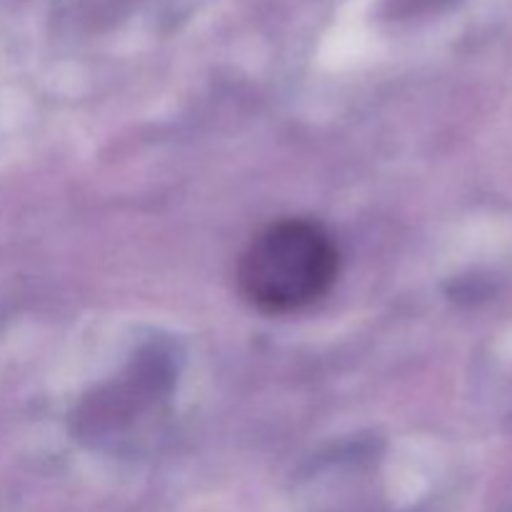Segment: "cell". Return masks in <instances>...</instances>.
Wrapping results in <instances>:
<instances>
[{
    "label": "cell",
    "instance_id": "obj_1",
    "mask_svg": "<svg viewBox=\"0 0 512 512\" xmlns=\"http://www.w3.org/2000/svg\"><path fill=\"white\" fill-rule=\"evenodd\" d=\"M338 248L310 220H280L258 233L238 265L245 298L268 313H290L315 303L338 278Z\"/></svg>",
    "mask_w": 512,
    "mask_h": 512
}]
</instances>
